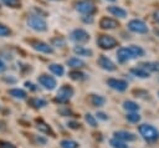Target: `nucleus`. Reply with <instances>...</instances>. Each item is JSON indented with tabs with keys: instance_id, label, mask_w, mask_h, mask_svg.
Returning a JSON list of instances; mask_svg holds the SVG:
<instances>
[{
	"instance_id": "34",
	"label": "nucleus",
	"mask_w": 159,
	"mask_h": 148,
	"mask_svg": "<svg viewBox=\"0 0 159 148\" xmlns=\"http://www.w3.org/2000/svg\"><path fill=\"white\" fill-rule=\"evenodd\" d=\"M84 119H86V122H87L89 126H92V127H96V126H97V121H96L94 116H92V114L87 113V114L84 116Z\"/></svg>"
},
{
	"instance_id": "12",
	"label": "nucleus",
	"mask_w": 159,
	"mask_h": 148,
	"mask_svg": "<svg viewBox=\"0 0 159 148\" xmlns=\"http://www.w3.org/2000/svg\"><path fill=\"white\" fill-rule=\"evenodd\" d=\"M99 26H101L102 29H104V30H112V29H116L117 26H119V24H118L117 20H114V19H112V17L104 16V17L101 19Z\"/></svg>"
},
{
	"instance_id": "14",
	"label": "nucleus",
	"mask_w": 159,
	"mask_h": 148,
	"mask_svg": "<svg viewBox=\"0 0 159 148\" xmlns=\"http://www.w3.org/2000/svg\"><path fill=\"white\" fill-rule=\"evenodd\" d=\"M36 128H37L40 132H42V133H46V134H48V136H51V137H55V132L52 131V128H51L47 123H45L42 119H37V121H36Z\"/></svg>"
},
{
	"instance_id": "25",
	"label": "nucleus",
	"mask_w": 159,
	"mask_h": 148,
	"mask_svg": "<svg viewBox=\"0 0 159 148\" xmlns=\"http://www.w3.org/2000/svg\"><path fill=\"white\" fill-rule=\"evenodd\" d=\"M30 104H31L32 107H35V108H42V107H45V106L47 104V102H46L45 99H42V98L34 97V98L30 99Z\"/></svg>"
},
{
	"instance_id": "41",
	"label": "nucleus",
	"mask_w": 159,
	"mask_h": 148,
	"mask_svg": "<svg viewBox=\"0 0 159 148\" xmlns=\"http://www.w3.org/2000/svg\"><path fill=\"white\" fill-rule=\"evenodd\" d=\"M83 21L84 22H92L93 21V17L91 15H88V17H83Z\"/></svg>"
},
{
	"instance_id": "11",
	"label": "nucleus",
	"mask_w": 159,
	"mask_h": 148,
	"mask_svg": "<svg viewBox=\"0 0 159 148\" xmlns=\"http://www.w3.org/2000/svg\"><path fill=\"white\" fill-rule=\"evenodd\" d=\"M97 63H98L103 70H106V71H114V70H116V65H114L107 56H104V55H101V56L98 57Z\"/></svg>"
},
{
	"instance_id": "3",
	"label": "nucleus",
	"mask_w": 159,
	"mask_h": 148,
	"mask_svg": "<svg viewBox=\"0 0 159 148\" xmlns=\"http://www.w3.org/2000/svg\"><path fill=\"white\" fill-rule=\"evenodd\" d=\"M72 96H73V88L71 86H68V85H63L62 87H60L55 101L60 102V103H66V102L70 101V98Z\"/></svg>"
},
{
	"instance_id": "4",
	"label": "nucleus",
	"mask_w": 159,
	"mask_h": 148,
	"mask_svg": "<svg viewBox=\"0 0 159 148\" xmlns=\"http://www.w3.org/2000/svg\"><path fill=\"white\" fill-rule=\"evenodd\" d=\"M97 45L102 50H111V49H113L118 45V41L114 37L109 36V35H101L97 39Z\"/></svg>"
},
{
	"instance_id": "26",
	"label": "nucleus",
	"mask_w": 159,
	"mask_h": 148,
	"mask_svg": "<svg viewBox=\"0 0 159 148\" xmlns=\"http://www.w3.org/2000/svg\"><path fill=\"white\" fill-rule=\"evenodd\" d=\"M123 108L127 109L128 112H135V111L139 109V106L133 101H124L123 102Z\"/></svg>"
},
{
	"instance_id": "27",
	"label": "nucleus",
	"mask_w": 159,
	"mask_h": 148,
	"mask_svg": "<svg viewBox=\"0 0 159 148\" xmlns=\"http://www.w3.org/2000/svg\"><path fill=\"white\" fill-rule=\"evenodd\" d=\"M68 76H70V78L73 80V81H82V80L86 78L84 73L81 72V71H71V72L68 73Z\"/></svg>"
},
{
	"instance_id": "38",
	"label": "nucleus",
	"mask_w": 159,
	"mask_h": 148,
	"mask_svg": "<svg viewBox=\"0 0 159 148\" xmlns=\"http://www.w3.org/2000/svg\"><path fill=\"white\" fill-rule=\"evenodd\" d=\"M25 86H26L27 88H30V90H32V91H36V90H37L36 87H34V85H32L31 82H25Z\"/></svg>"
},
{
	"instance_id": "16",
	"label": "nucleus",
	"mask_w": 159,
	"mask_h": 148,
	"mask_svg": "<svg viewBox=\"0 0 159 148\" xmlns=\"http://www.w3.org/2000/svg\"><path fill=\"white\" fill-rule=\"evenodd\" d=\"M107 10H108V12H111L113 16H118V17H122V19H124V17L127 16V12H125V10H123L122 7H119V6H116V5H113V6H109Z\"/></svg>"
},
{
	"instance_id": "33",
	"label": "nucleus",
	"mask_w": 159,
	"mask_h": 148,
	"mask_svg": "<svg viewBox=\"0 0 159 148\" xmlns=\"http://www.w3.org/2000/svg\"><path fill=\"white\" fill-rule=\"evenodd\" d=\"M127 119H128L129 122H132V123H137V122L140 121V116H139L138 113L132 112V113H128V114H127Z\"/></svg>"
},
{
	"instance_id": "40",
	"label": "nucleus",
	"mask_w": 159,
	"mask_h": 148,
	"mask_svg": "<svg viewBox=\"0 0 159 148\" xmlns=\"http://www.w3.org/2000/svg\"><path fill=\"white\" fill-rule=\"evenodd\" d=\"M5 70H6V66H5V63L2 62V60L0 58V73H1V72H4Z\"/></svg>"
},
{
	"instance_id": "37",
	"label": "nucleus",
	"mask_w": 159,
	"mask_h": 148,
	"mask_svg": "<svg viewBox=\"0 0 159 148\" xmlns=\"http://www.w3.org/2000/svg\"><path fill=\"white\" fill-rule=\"evenodd\" d=\"M97 116H98V118H101V119H103V121L108 119V116H106V113H103V112H99V113H97Z\"/></svg>"
},
{
	"instance_id": "9",
	"label": "nucleus",
	"mask_w": 159,
	"mask_h": 148,
	"mask_svg": "<svg viewBox=\"0 0 159 148\" xmlns=\"http://www.w3.org/2000/svg\"><path fill=\"white\" fill-rule=\"evenodd\" d=\"M107 85L111 88H113L116 91H119V92L125 91L127 90V86H128V83L124 80H117V78H109L107 81Z\"/></svg>"
},
{
	"instance_id": "15",
	"label": "nucleus",
	"mask_w": 159,
	"mask_h": 148,
	"mask_svg": "<svg viewBox=\"0 0 159 148\" xmlns=\"http://www.w3.org/2000/svg\"><path fill=\"white\" fill-rule=\"evenodd\" d=\"M114 138L120 139V141H135L137 136L130 133V132H125V131H119V132H114Z\"/></svg>"
},
{
	"instance_id": "39",
	"label": "nucleus",
	"mask_w": 159,
	"mask_h": 148,
	"mask_svg": "<svg viewBox=\"0 0 159 148\" xmlns=\"http://www.w3.org/2000/svg\"><path fill=\"white\" fill-rule=\"evenodd\" d=\"M35 139H36V142H37V143H40V144H45V143H46V139H45V138H41V137H36Z\"/></svg>"
},
{
	"instance_id": "18",
	"label": "nucleus",
	"mask_w": 159,
	"mask_h": 148,
	"mask_svg": "<svg viewBox=\"0 0 159 148\" xmlns=\"http://www.w3.org/2000/svg\"><path fill=\"white\" fill-rule=\"evenodd\" d=\"M9 95L12 96L14 98H19V99H25L26 98V92L24 90H20V88H11L9 90Z\"/></svg>"
},
{
	"instance_id": "22",
	"label": "nucleus",
	"mask_w": 159,
	"mask_h": 148,
	"mask_svg": "<svg viewBox=\"0 0 159 148\" xmlns=\"http://www.w3.org/2000/svg\"><path fill=\"white\" fill-rule=\"evenodd\" d=\"M91 103L96 107H101L106 103V99H104V97H102L99 95H91Z\"/></svg>"
},
{
	"instance_id": "24",
	"label": "nucleus",
	"mask_w": 159,
	"mask_h": 148,
	"mask_svg": "<svg viewBox=\"0 0 159 148\" xmlns=\"http://www.w3.org/2000/svg\"><path fill=\"white\" fill-rule=\"evenodd\" d=\"M128 49L130 50V52H132V55H133L134 58H135V57H142V56L144 55V50H143L142 47L137 46V45H130Z\"/></svg>"
},
{
	"instance_id": "8",
	"label": "nucleus",
	"mask_w": 159,
	"mask_h": 148,
	"mask_svg": "<svg viewBox=\"0 0 159 148\" xmlns=\"http://www.w3.org/2000/svg\"><path fill=\"white\" fill-rule=\"evenodd\" d=\"M76 10L81 14H84V15H91L92 12H94V6L88 2V1H78L76 4Z\"/></svg>"
},
{
	"instance_id": "1",
	"label": "nucleus",
	"mask_w": 159,
	"mask_h": 148,
	"mask_svg": "<svg viewBox=\"0 0 159 148\" xmlns=\"http://www.w3.org/2000/svg\"><path fill=\"white\" fill-rule=\"evenodd\" d=\"M139 133L148 142H155L159 138V131L155 127L150 126V124H142V126H139Z\"/></svg>"
},
{
	"instance_id": "31",
	"label": "nucleus",
	"mask_w": 159,
	"mask_h": 148,
	"mask_svg": "<svg viewBox=\"0 0 159 148\" xmlns=\"http://www.w3.org/2000/svg\"><path fill=\"white\" fill-rule=\"evenodd\" d=\"M111 146H113L114 148H128V146H125V143L123 141L117 139V138L111 139Z\"/></svg>"
},
{
	"instance_id": "35",
	"label": "nucleus",
	"mask_w": 159,
	"mask_h": 148,
	"mask_svg": "<svg viewBox=\"0 0 159 148\" xmlns=\"http://www.w3.org/2000/svg\"><path fill=\"white\" fill-rule=\"evenodd\" d=\"M0 148H16V146L6 141H0Z\"/></svg>"
},
{
	"instance_id": "23",
	"label": "nucleus",
	"mask_w": 159,
	"mask_h": 148,
	"mask_svg": "<svg viewBox=\"0 0 159 148\" xmlns=\"http://www.w3.org/2000/svg\"><path fill=\"white\" fill-rule=\"evenodd\" d=\"M140 67L144 70L159 72V62H143V63H140Z\"/></svg>"
},
{
	"instance_id": "21",
	"label": "nucleus",
	"mask_w": 159,
	"mask_h": 148,
	"mask_svg": "<svg viewBox=\"0 0 159 148\" xmlns=\"http://www.w3.org/2000/svg\"><path fill=\"white\" fill-rule=\"evenodd\" d=\"M48 68H50V71H51L53 75H56V76H62L63 72H65L63 66L60 65V63H51V65L48 66Z\"/></svg>"
},
{
	"instance_id": "43",
	"label": "nucleus",
	"mask_w": 159,
	"mask_h": 148,
	"mask_svg": "<svg viewBox=\"0 0 159 148\" xmlns=\"http://www.w3.org/2000/svg\"><path fill=\"white\" fill-rule=\"evenodd\" d=\"M154 32H155V35H158V36H159V30H155Z\"/></svg>"
},
{
	"instance_id": "36",
	"label": "nucleus",
	"mask_w": 159,
	"mask_h": 148,
	"mask_svg": "<svg viewBox=\"0 0 159 148\" xmlns=\"http://www.w3.org/2000/svg\"><path fill=\"white\" fill-rule=\"evenodd\" d=\"M68 127L72 128V129H78L80 128V123H77V122H68Z\"/></svg>"
},
{
	"instance_id": "10",
	"label": "nucleus",
	"mask_w": 159,
	"mask_h": 148,
	"mask_svg": "<svg viewBox=\"0 0 159 148\" xmlns=\"http://www.w3.org/2000/svg\"><path fill=\"white\" fill-rule=\"evenodd\" d=\"M39 82L46 90H53L56 87V80L52 76H48V75H41L39 77Z\"/></svg>"
},
{
	"instance_id": "13",
	"label": "nucleus",
	"mask_w": 159,
	"mask_h": 148,
	"mask_svg": "<svg viewBox=\"0 0 159 148\" xmlns=\"http://www.w3.org/2000/svg\"><path fill=\"white\" fill-rule=\"evenodd\" d=\"M117 58H118V61H119L120 63H124V62H127L128 60L134 58V57H133V55H132V52H130V50H129L128 47H120V49L117 51Z\"/></svg>"
},
{
	"instance_id": "7",
	"label": "nucleus",
	"mask_w": 159,
	"mask_h": 148,
	"mask_svg": "<svg viewBox=\"0 0 159 148\" xmlns=\"http://www.w3.org/2000/svg\"><path fill=\"white\" fill-rule=\"evenodd\" d=\"M30 45L32 46L34 50H36V51H39V52H42V53H52V52H53V49H52L48 44H46V42H43V41L32 40V41H30Z\"/></svg>"
},
{
	"instance_id": "30",
	"label": "nucleus",
	"mask_w": 159,
	"mask_h": 148,
	"mask_svg": "<svg viewBox=\"0 0 159 148\" xmlns=\"http://www.w3.org/2000/svg\"><path fill=\"white\" fill-rule=\"evenodd\" d=\"M51 45H52V46H57V47H63V46H65V40H63L61 36L52 37V39H51Z\"/></svg>"
},
{
	"instance_id": "2",
	"label": "nucleus",
	"mask_w": 159,
	"mask_h": 148,
	"mask_svg": "<svg viewBox=\"0 0 159 148\" xmlns=\"http://www.w3.org/2000/svg\"><path fill=\"white\" fill-rule=\"evenodd\" d=\"M27 25L32 29V30H35V31H39V32H43V31H46L47 30V24H46V21L41 17V16H39V15H30L29 17H27Z\"/></svg>"
},
{
	"instance_id": "32",
	"label": "nucleus",
	"mask_w": 159,
	"mask_h": 148,
	"mask_svg": "<svg viewBox=\"0 0 159 148\" xmlns=\"http://www.w3.org/2000/svg\"><path fill=\"white\" fill-rule=\"evenodd\" d=\"M11 35V30L4 25V24H0V36L1 37H6V36H10Z\"/></svg>"
},
{
	"instance_id": "45",
	"label": "nucleus",
	"mask_w": 159,
	"mask_h": 148,
	"mask_svg": "<svg viewBox=\"0 0 159 148\" xmlns=\"http://www.w3.org/2000/svg\"><path fill=\"white\" fill-rule=\"evenodd\" d=\"M158 93H159V92H158Z\"/></svg>"
},
{
	"instance_id": "29",
	"label": "nucleus",
	"mask_w": 159,
	"mask_h": 148,
	"mask_svg": "<svg viewBox=\"0 0 159 148\" xmlns=\"http://www.w3.org/2000/svg\"><path fill=\"white\" fill-rule=\"evenodd\" d=\"M61 147L62 148H77L78 143L75 141H71V139H65L61 142Z\"/></svg>"
},
{
	"instance_id": "44",
	"label": "nucleus",
	"mask_w": 159,
	"mask_h": 148,
	"mask_svg": "<svg viewBox=\"0 0 159 148\" xmlns=\"http://www.w3.org/2000/svg\"><path fill=\"white\" fill-rule=\"evenodd\" d=\"M108 1H116V0H108Z\"/></svg>"
},
{
	"instance_id": "20",
	"label": "nucleus",
	"mask_w": 159,
	"mask_h": 148,
	"mask_svg": "<svg viewBox=\"0 0 159 148\" xmlns=\"http://www.w3.org/2000/svg\"><path fill=\"white\" fill-rule=\"evenodd\" d=\"M67 65L70 67H73V68H80V67L84 66V62L78 57H71V58L67 60Z\"/></svg>"
},
{
	"instance_id": "42",
	"label": "nucleus",
	"mask_w": 159,
	"mask_h": 148,
	"mask_svg": "<svg viewBox=\"0 0 159 148\" xmlns=\"http://www.w3.org/2000/svg\"><path fill=\"white\" fill-rule=\"evenodd\" d=\"M154 19L159 22V11H155V12H154Z\"/></svg>"
},
{
	"instance_id": "5",
	"label": "nucleus",
	"mask_w": 159,
	"mask_h": 148,
	"mask_svg": "<svg viewBox=\"0 0 159 148\" xmlns=\"http://www.w3.org/2000/svg\"><path fill=\"white\" fill-rule=\"evenodd\" d=\"M128 29L133 32H138V34H145L148 32V26L142 21V20H138V19H134V20H130L128 22Z\"/></svg>"
},
{
	"instance_id": "17",
	"label": "nucleus",
	"mask_w": 159,
	"mask_h": 148,
	"mask_svg": "<svg viewBox=\"0 0 159 148\" xmlns=\"http://www.w3.org/2000/svg\"><path fill=\"white\" fill-rule=\"evenodd\" d=\"M73 52L76 53V55H78V56H92V50H89V49H86L84 46H75L73 47Z\"/></svg>"
},
{
	"instance_id": "6",
	"label": "nucleus",
	"mask_w": 159,
	"mask_h": 148,
	"mask_svg": "<svg viewBox=\"0 0 159 148\" xmlns=\"http://www.w3.org/2000/svg\"><path fill=\"white\" fill-rule=\"evenodd\" d=\"M71 40H73L75 42H78V44H83V42H87L89 40V34L87 31H84L83 29H76L71 32Z\"/></svg>"
},
{
	"instance_id": "28",
	"label": "nucleus",
	"mask_w": 159,
	"mask_h": 148,
	"mask_svg": "<svg viewBox=\"0 0 159 148\" xmlns=\"http://www.w3.org/2000/svg\"><path fill=\"white\" fill-rule=\"evenodd\" d=\"M4 5L12 7V9H17L21 6V0H1Z\"/></svg>"
},
{
	"instance_id": "19",
	"label": "nucleus",
	"mask_w": 159,
	"mask_h": 148,
	"mask_svg": "<svg viewBox=\"0 0 159 148\" xmlns=\"http://www.w3.org/2000/svg\"><path fill=\"white\" fill-rule=\"evenodd\" d=\"M130 73H133L134 76L137 77H140V78H147L149 77V72L142 67H134V68H130Z\"/></svg>"
}]
</instances>
